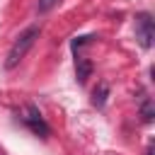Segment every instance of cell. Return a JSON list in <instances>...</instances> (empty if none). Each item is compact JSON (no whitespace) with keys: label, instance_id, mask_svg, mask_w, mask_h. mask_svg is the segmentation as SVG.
Returning a JSON list of instances; mask_svg holds the SVG:
<instances>
[{"label":"cell","instance_id":"obj_4","mask_svg":"<svg viewBox=\"0 0 155 155\" xmlns=\"http://www.w3.org/2000/svg\"><path fill=\"white\" fill-rule=\"evenodd\" d=\"M75 75H78V82H87V78L92 75V63L82 56L75 58Z\"/></svg>","mask_w":155,"mask_h":155},{"label":"cell","instance_id":"obj_5","mask_svg":"<svg viewBox=\"0 0 155 155\" xmlns=\"http://www.w3.org/2000/svg\"><path fill=\"white\" fill-rule=\"evenodd\" d=\"M107 94H109V87L102 82V85L94 90V94H92V102H94L97 107H102V104H104V99H107Z\"/></svg>","mask_w":155,"mask_h":155},{"label":"cell","instance_id":"obj_7","mask_svg":"<svg viewBox=\"0 0 155 155\" xmlns=\"http://www.w3.org/2000/svg\"><path fill=\"white\" fill-rule=\"evenodd\" d=\"M140 111H143V121H150V119H153V107H150V99H148V97L143 99Z\"/></svg>","mask_w":155,"mask_h":155},{"label":"cell","instance_id":"obj_1","mask_svg":"<svg viewBox=\"0 0 155 155\" xmlns=\"http://www.w3.org/2000/svg\"><path fill=\"white\" fill-rule=\"evenodd\" d=\"M39 34H41V29L39 27H27L15 41H12V46H10V51H7V58H5V68H17L19 63H22V58L29 53V48L34 46V41L39 39Z\"/></svg>","mask_w":155,"mask_h":155},{"label":"cell","instance_id":"obj_8","mask_svg":"<svg viewBox=\"0 0 155 155\" xmlns=\"http://www.w3.org/2000/svg\"><path fill=\"white\" fill-rule=\"evenodd\" d=\"M145 155H153V150H148V153H145Z\"/></svg>","mask_w":155,"mask_h":155},{"label":"cell","instance_id":"obj_6","mask_svg":"<svg viewBox=\"0 0 155 155\" xmlns=\"http://www.w3.org/2000/svg\"><path fill=\"white\" fill-rule=\"evenodd\" d=\"M58 2H61V0H39V2H36V12H39V15H46V12H51Z\"/></svg>","mask_w":155,"mask_h":155},{"label":"cell","instance_id":"obj_2","mask_svg":"<svg viewBox=\"0 0 155 155\" xmlns=\"http://www.w3.org/2000/svg\"><path fill=\"white\" fill-rule=\"evenodd\" d=\"M19 119H22V124H24L31 133H36V136H41V138H46V136H48V124L44 121V116L39 114V109H36V107L27 104V107L19 111Z\"/></svg>","mask_w":155,"mask_h":155},{"label":"cell","instance_id":"obj_3","mask_svg":"<svg viewBox=\"0 0 155 155\" xmlns=\"http://www.w3.org/2000/svg\"><path fill=\"white\" fill-rule=\"evenodd\" d=\"M136 39L143 48H150L153 46V39H155V24H153V17L148 12H138L136 15Z\"/></svg>","mask_w":155,"mask_h":155}]
</instances>
